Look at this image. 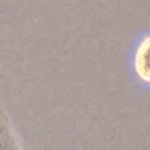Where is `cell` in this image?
<instances>
[{
  "label": "cell",
  "mask_w": 150,
  "mask_h": 150,
  "mask_svg": "<svg viewBox=\"0 0 150 150\" xmlns=\"http://www.w3.org/2000/svg\"><path fill=\"white\" fill-rule=\"evenodd\" d=\"M134 71L142 82L150 84V36L144 37L137 45L134 55Z\"/></svg>",
  "instance_id": "2"
},
{
  "label": "cell",
  "mask_w": 150,
  "mask_h": 150,
  "mask_svg": "<svg viewBox=\"0 0 150 150\" xmlns=\"http://www.w3.org/2000/svg\"><path fill=\"white\" fill-rule=\"evenodd\" d=\"M0 150H24L0 95Z\"/></svg>",
  "instance_id": "1"
}]
</instances>
